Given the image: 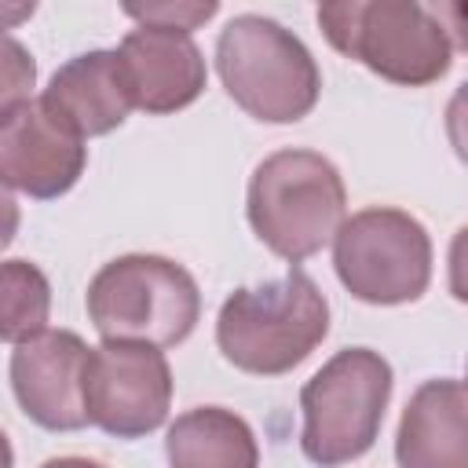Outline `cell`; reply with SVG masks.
<instances>
[{
	"instance_id": "cell-2",
	"label": "cell",
	"mask_w": 468,
	"mask_h": 468,
	"mask_svg": "<svg viewBox=\"0 0 468 468\" xmlns=\"http://www.w3.org/2000/svg\"><path fill=\"white\" fill-rule=\"evenodd\" d=\"M347 190L340 168L303 146L267 154L245 190L252 234L285 263H303L322 252L347 219Z\"/></svg>"
},
{
	"instance_id": "cell-1",
	"label": "cell",
	"mask_w": 468,
	"mask_h": 468,
	"mask_svg": "<svg viewBox=\"0 0 468 468\" xmlns=\"http://www.w3.org/2000/svg\"><path fill=\"white\" fill-rule=\"evenodd\" d=\"M325 336L329 300L300 267L285 278L234 289L216 314L219 355L252 377H282L296 369Z\"/></svg>"
},
{
	"instance_id": "cell-14",
	"label": "cell",
	"mask_w": 468,
	"mask_h": 468,
	"mask_svg": "<svg viewBox=\"0 0 468 468\" xmlns=\"http://www.w3.org/2000/svg\"><path fill=\"white\" fill-rule=\"evenodd\" d=\"M168 468H260L256 431L227 406H194L168 424Z\"/></svg>"
},
{
	"instance_id": "cell-11",
	"label": "cell",
	"mask_w": 468,
	"mask_h": 468,
	"mask_svg": "<svg viewBox=\"0 0 468 468\" xmlns=\"http://www.w3.org/2000/svg\"><path fill=\"white\" fill-rule=\"evenodd\" d=\"M121 73L132 95V106L143 113H176L186 110L208 80L205 55L186 29L139 22V29L124 33Z\"/></svg>"
},
{
	"instance_id": "cell-4",
	"label": "cell",
	"mask_w": 468,
	"mask_h": 468,
	"mask_svg": "<svg viewBox=\"0 0 468 468\" xmlns=\"http://www.w3.org/2000/svg\"><path fill=\"white\" fill-rule=\"evenodd\" d=\"M325 40L380 80L424 88L450 73L446 26L417 0H329L314 11Z\"/></svg>"
},
{
	"instance_id": "cell-6",
	"label": "cell",
	"mask_w": 468,
	"mask_h": 468,
	"mask_svg": "<svg viewBox=\"0 0 468 468\" xmlns=\"http://www.w3.org/2000/svg\"><path fill=\"white\" fill-rule=\"evenodd\" d=\"M391 362L373 347L336 351L300 391V450L318 468H340L373 450L391 402Z\"/></svg>"
},
{
	"instance_id": "cell-7",
	"label": "cell",
	"mask_w": 468,
	"mask_h": 468,
	"mask_svg": "<svg viewBox=\"0 0 468 468\" xmlns=\"http://www.w3.org/2000/svg\"><path fill=\"white\" fill-rule=\"evenodd\" d=\"M333 271L362 303H413L431 282V238L406 208L369 205L340 223L333 238Z\"/></svg>"
},
{
	"instance_id": "cell-5",
	"label": "cell",
	"mask_w": 468,
	"mask_h": 468,
	"mask_svg": "<svg viewBox=\"0 0 468 468\" xmlns=\"http://www.w3.org/2000/svg\"><path fill=\"white\" fill-rule=\"evenodd\" d=\"M84 307L102 340L154 344L165 351L194 333L201 289L183 263L154 252H128L95 271Z\"/></svg>"
},
{
	"instance_id": "cell-16",
	"label": "cell",
	"mask_w": 468,
	"mask_h": 468,
	"mask_svg": "<svg viewBox=\"0 0 468 468\" xmlns=\"http://www.w3.org/2000/svg\"><path fill=\"white\" fill-rule=\"evenodd\" d=\"M33 77H37L33 55L15 37H7L4 40V102H0V110H11L18 102H29Z\"/></svg>"
},
{
	"instance_id": "cell-13",
	"label": "cell",
	"mask_w": 468,
	"mask_h": 468,
	"mask_svg": "<svg viewBox=\"0 0 468 468\" xmlns=\"http://www.w3.org/2000/svg\"><path fill=\"white\" fill-rule=\"evenodd\" d=\"M40 102L58 121H66L80 139L110 135L135 110L121 73V58L117 51H106V48L84 51L62 62L51 73L48 88L40 91Z\"/></svg>"
},
{
	"instance_id": "cell-20",
	"label": "cell",
	"mask_w": 468,
	"mask_h": 468,
	"mask_svg": "<svg viewBox=\"0 0 468 468\" xmlns=\"http://www.w3.org/2000/svg\"><path fill=\"white\" fill-rule=\"evenodd\" d=\"M40 468H106V464L91 457H48Z\"/></svg>"
},
{
	"instance_id": "cell-3",
	"label": "cell",
	"mask_w": 468,
	"mask_h": 468,
	"mask_svg": "<svg viewBox=\"0 0 468 468\" xmlns=\"http://www.w3.org/2000/svg\"><path fill=\"white\" fill-rule=\"evenodd\" d=\"M216 73L227 95L263 124H296L322 95V73L307 44L267 15H234L219 29Z\"/></svg>"
},
{
	"instance_id": "cell-10",
	"label": "cell",
	"mask_w": 468,
	"mask_h": 468,
	"mask_svg": "<svg viewBox=\"0 0 468 468\" xmlns=\"http://www.w3.org/2000/svg\"><path fill=\"white\" fill-rule=\"evenodd\" d=\"M88 344L73 329H48L11 347L7 380L18 410L48 431H80L84 410V366Z\"/></svg>"
},
{
	"instance_id": "cell-9",
	"label": "cell",
	"mask_w": 468,
	"mask_h": 468,
	"mask_svg": "<svg viewBox=\"0 0 468 468\" xmlns=\"http://www.w3.org/2000/svg\"><path fill=\"white\" fill-rule=\"evenodd\" d=\"M84 165V139L40 99L0 110V176L7 190L33 201H51L77 186Z\"/></svg>"
},
{
	"instance_id": "cell-18",
	"label": "cell",
	"mask_w": 468,
	"mask_h": 468,
	"mask_svg": "<svg viewBox=\"0 0 468 468\" xmlns=\"http://www.w3.org/2000/svg\"><path fill=\"white\" fill-rule=\"evenodd\" d=\"M442 124H446V139H450L457 161L468 168V80L450 95L446 113H442Z\"/></svg>"
},
{
	"instance_id": "cell-15",
	"label": "cell",
	"mask_w": 468,
	"mask_h": 468,
	"mask_svg": "<svg viewBox=\"0 0 468 468\" xmlns=\"http://www.w3.org/2000/svg\"><path fill=\"white\" fill-rule=\"evenodd\" d=\"M51 285L44 271L29 260H4L0 267V336L4 344H22L48 333Z\"/></svg>"
},
{
	"instance_id": "cell-21",
	"label": "cell",
	"mask_w": 468,
	"mask_h": 468,
	"mask_svg": "<svg viewBox=\"0 0 468 468\" xmlns=\"http://www.w3.org/2000/svg\"><path fill=\"white\" fill-rule=\"evenodd\" d=\"M464 388H468V377H464Z\"/></svg>"
},
{
	"instance_id": "cell-19",
	"label": "cell",
	"mask_w": 468,
	"mask_h": 468,
	"mask_svg": "<svg viewBox=\"0 0 468 468\" xmlns=\"http://www.w3.org/2000/svg\"><path fill=\"white\" fill-rule=\"evenodd\" d=\"M446 285L457 303H468V223L450 238L446 252Z\"/></svg>"
},
{
	"instance_id": "cell-17",
	"label": "cell",
	"mask_w": 468,
	"mask_h": 468,
	"mask_svg": "<svg viewBox=\"0 0 468 468\" xmlns=\"http://www.w3.org/2000/svg\"><path fill=\"white\" fill-rule=\"evenodd\" d=\"M219 11V4H165V7H128V15L132 18H139V22H157V26H176V29H194L197 22H208L212 15Z\"/></svg>"
},
{
	"instance_id": "cell-12",
	"label": "cell",
	"mask_w": 468,
	"mask_h": 468,
	"mask_svg": "<svg viewBox=\"0 0 468 468\" xmlns=\"http://www.w3.org/2000/svg\"><path fill=\"white\" fill-rule=\"evenodd\" d=\"M399 468H468V388L453 377L424 380L395 431Z\"/></svg>"
},
{
	"instance_id": "cell-8",
	"label": "cell",
	"mask_w": 468,
	"mask_h": 468,
	"mask_svg": "<svg viewBox=\"0 0 468 468\" xmlns=\"http://www.w3.org/2000/svg\"><path fill=\"white\" fill-rule=\"evenodd\" d=\"M84 410L95 428L117 439H143L168 420L172 366L161 347L102 340L88 351Z\"/></svg>"
}]
</instances>
